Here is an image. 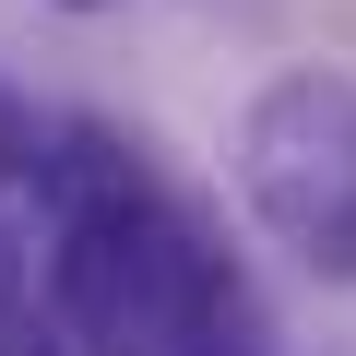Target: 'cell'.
<instances>
[{
    "label": "cell",
    "mask_w": 356,
    "mask_h": 356,
    "mask_svg": "<svg viewBox=\"0 0 356 356\" xmlns=\"http://www.w3.org/2000/svg\"><path fill=\"white\" fill-rule=\"evenodd\" d=\"M72 13H95V0H72Z\"/></svg>",
    "instance_id": "obj_5"
},
{
    "label": "cell",
    "mask_w": 356,
    "mask_h": 356,
    "mask_svg": "<svg viewBox=\"0 0 356 356\" xmlns=\"http://www.w3.org/2000/svg\"><path fill=\"white\" fill-rule=\"evenodd\" d=\"M0 356H60V332H48V321H24V309H13V321H0Z\"/></svg>",
    "instance_id": "obj_3"
},
{
    "label": "cell",
    "mask_w": 356,
    "mask_h": 356,
    "mask_svg": "<svg viewBox=\"0 0 356 356\" xmlns=\"http://www.w3.org/2000/svg\"><path fill=\"white\" fill-rule=\"evenodd\" d=\"M238 178L261 226L321 261V273H356V83L344 72H285L261 83L250 131H238Z\"/></svg>",
    "instance_id": "obj_1"
},
{
    "label": "cell",
    "mask_w": 356,
    "mask_h": 356,
    "mask_svg": "<svg viewBox=\"0 0 356 356\" xmlns=\"http://www.w3.org/2000/svg\"><path fill=\"white\" fill-rule=\"evenodd\" d=\"M36 178H48L60 226H72V214H119V202H143V166H131L107 131H60V154H36Z\"/></svg>",
    "instance_id": "obj_2"
},
{
    "label": "cell",
    "mask_w": 356,
    "mask_h": 356,
    "mask_svg": "<svg viewBox=\"0 0 356 356\" xmlns=\"http://www.w3.org/2000/svg\"><path fill=\"white\" fill-rule=\"evenodd\" d=\"M13 309H24V250L0 238V321H13Z\"/></svg>",
    "instance_id": "obj_4"
}]
</instances>
